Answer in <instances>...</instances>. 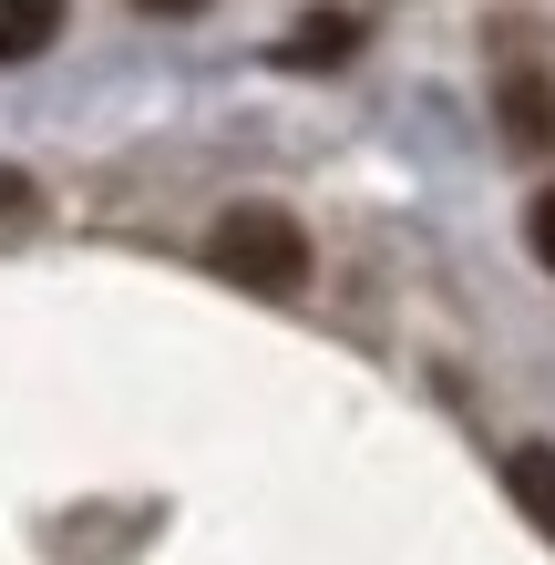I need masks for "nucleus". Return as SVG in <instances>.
Masks as SVG:
<instances>
[{
    "label": "nucleus",
    "mask_w": 555,
    "mask_h": 565,
    "mask_svg": "<svg viewBox=\"0 0 555 565\" xmlns=\"http://www.w3.org/2000/svg\"><path fill=\"white\" fill-rule=\"evenodd\" d=\"M206 268L237 278V288H257V298H288V288L309 278V226L288 216V206H226L206 226Z\"/></svg>",
    "instance_id": "1"
},
{
    "label": "nucleus",
    "mask_w": 555,
    "mask_h": 565,
    "mask_svg": "<svg viewBox=\"0 0 555 565\" xmlns=\"http://www.w3.org/2000/svg\"><path fill=\"white\" fill-rule=\"evenodd\" d=\"M504 493L525 504V524H535V535H555V443L504 452Z\"/></svg>",
    "instance_id": "2"
},
{
    "label": "nucleus",
    "mask_w": 555,
    "mask_h": 565,
    "mask_svg": "<svg viewBox=\"0 0 555 565\" xmlns=\"http://www.w3.org/2000/svg\"><path fill=\"white\" fill-rule=\"evenodd\" d=\"M62 42V0H0V62H42Z\"/></svg>",
    "instance_id": "3"
},
{
    "label": "nucleus",
    "mask_w": 555,
    "mask_h": 565,
    "mask_svg": "<svg viewBox=\"0 0 555 565\" xmlns=\"http://www.w3.org/2000/svg\"><path fill=\"white\" fill-rule=\"evenodd\" d=\"M504 135H514V145H545V135H555V93H545L535 73L504 83Z\"/></svg>",
    "instance_id": "4"
},
{
    "label": "nucleus",
    "mask_w": 555,
    "mask_h": 565,
    "mask_svg": "<svg viewBox=\"0 0 555 565\" xmlns=\"http://www.w3.org/2000/svg\"><path fill=\"white\" fill-rule=\"evenodd\" d=\"M350 11H330V21H299V42H288V62H350Z\"/></svg>",
    "instance_id": "5"
},
{
    "label": "nucleus",
    "mask_w": 555,
    "mask_h": 565,
    "mask_svg": "<svg viewBox=\"0 0 555 565\" xmlns=\"http://www.w3.org/2000/svg\"><path fill=\"white\" fill-rule=\"evenodd\" d=\"M525 247H535V268L555 278V185H545L535 206H525Z\"/></svg>",
    "instance_id": "6"
},
{
    "label": "nucleus",
    "mask_w": 555,
    "mask_h": 565,
    "mask_svg": "<svg viewBox=\"0 0 555 565\" xmlns=\"http://www.w3.org/2000/svg\"><path fill=\"white\" fill-rule=\"evenodd\" d=\"M135 11H154V21H185V11H206V0H135Z\"/></svg>",
    "instance_id": "7"
},
{
    "label": "nucleus",
    "mask_w": 555,
    "mask_h": 565,
    "mask_svg": "<svg viewBox=\"0 0 555 565\" xmlns=\"http://www.w3.org/2000/svg\"><path fill=\"white\" fill-rule=\"evenodd\" d=\"M21 206H31V185H21V175H0V216H21Z\"/></svg>",
    "instance_id": "8"
}]
</instances>
